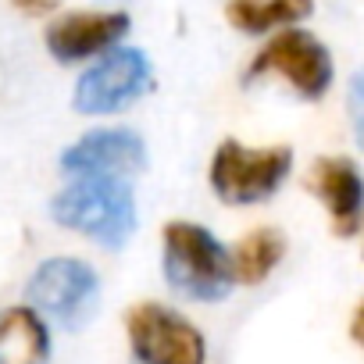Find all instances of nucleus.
I'll list each match as a JSON object with an SVG mask.
<instances>
[{
    "instance_id": "nucleus-1",
    "label": "nucleus",
    "mask_w": 364,
    "mask_h": 364,
    "mask_svg": "<svg viewBox=\"0 0 364 364\" xmlns=\"http://www.w3.org/2000/svg\"><path fill=\"white\" fill-rule=\"evenodd\" d=\"M161 268L175 293L186 300H225L236 286L232 254L215 240L211 229L193 222H168L161 232Z\"/></svg>"
},
{
    "instance_id": "nucleus-2",
    "label": "nucleus",
    "mask_w": 364,
    "mask_h": 364,
    "mask_svg": "<svg viewBox=\"0 0 364 364\" xmlns=\"http://www.w3.org/2000/svg\"><path fill=\"white\" fill-rule=\"evenodd\" d=\"M50 215L107 250H122L136 232V200L125 178H72L54 197Z\"/></svg>"
},
{
    "instance_id": "nucleus-3",
    "label": "nucleus",
    "mask_w": 364,
    "mask_h": 364,
    "mask_svg": "<svg viewBox=\"0 0 364 364\" xmlns=\"http://www.w3.org/2000/svg\"><path fill=\"white\" fill-rule=\"evenodd\" d=\"M289 168H293L289 146H243L240 139H225L211 157L208 178L218 200L247 208L272 200L289 178Z\"/></svg>"
},
{
    "instance_id": "nucleus-4",
    "label": "nucleus",
    "mask_w": 364,
    "mask_h": 364,
    "mask_svg": "<svg viewBox=\"0 0 364 364\" xmlns=\"http://www.w3.org/2000/svg\"><path fill=\"white\" fill-rule=\"evenodd\" d=\"M26 300L47 321L61 328H79L93 318L100 304V279L79 257H50L33 272Z\"/></svg>"
},
{
    "instance_id": "nucleus-5",
    "label": "nucleus",
    "mask_w": 364,
    "mask_h": 364,
    "mask_svg": "<svg viewBox=\"0 0 364 364\" xmlns=\"http://www.w3.org/2000/svg\"><path fill=\"white\" fill-rule=\"evenodd\" d=\"M129 350L139 364H204L208 343L204 332L164 304H136L125 314Z\"/></svg>"
},
{
    "instance_id": "nucleus-6",
    "label": "nucleus",
    "mask_w": 364,
    "mask_h": 364,
    "mask_svg": "<svg viewBox=\"0 0 364 364\" xmlns=\"http://www.w3.org/2000/svg\"><path fill=\"white\" fill-rule=\"evenodd\" d=\"M261 75H279L296 90V97L321 100L332 86L336 68H332V54L325 50V43L293 26V29L275 33L250 61L247 79H261Z\"/></svg>"
},
{
    "instance_id": "nucleus-7",
    "label": "nucleus",
    "mask_w": 364,
    "mask_h": 364,
    "mask_svg": "<svg viewBox=\"0 0 364 364\" xmlns=\"http://www.w3.org/2000/svg\"><path fill=\"white\" fill-rule=\"evenodd\" d=\"M150 86H154L150 58L136 47H118L97 58V65H90L79 75L72 104L79 114H114L136 104Z\"/></svg>"
},
{
    "instance_id": "nucleus-8",
    "label": "nucleus",
    "mask_w": 364,
    "mask_h": 364,
    "mask_svg": "<svg viewBox=\"0 0 364 364\" xmlns=\"http://www.w3.org/2000/svg\"><path fill=\"white\" fill-rule=\"evenodd\" d=\"M132 18L118 8L107 11H68L61 18H54L43 33V43L50 50L54 61L61 65H79V61H93L104 58L111 50H118V43L129 36Z\"/></svg>"
},
{
    "instance_id": "nucleus-9",
    "label": "nucleus",
    "mask_w": 364,
    "mask_h": 364,
    "mask_svg": "<svg viewBox=\"0 0 364 364\" xmlns=\"http://www.w3.org/2000/svg\"><path fill=\"white\" fill-rule=\"evenodd\" d=\"M146 168V146L129 129H93L61 154L68 178H132Z\"/></svg>"
},
{
    "instance_id": "nucleus-10",
    "label": "nucleus",
    "mask_w": 364,
    "mask_h": 364,
    "mask_svg": "<svg viewBox=\"0 0 364 364\" xmlns=\"http://www.w3.org/2000/svg\"><path fill=\"white\" fill-rule=\"evenodd\" d=\"M307 190L325 204L336 236H353L364 222V175L350 157H318L307 171Z\"/></svg>"
},
{
    "instance_id": "nucleus-11",
    "label": "nucleus",
    "mask_w": 364,
    "mask_h": 364,
    "mask_svg": "<svg viewBox=\"0 0 364 364\" xmlns=\"http://www.w3.org/2000/svg\"><path fill=\"white\" fill-rule=\"evenodd\" d=\"M50 360V328L47 318L33 307L0 311V364H47Z\"/></svg>"
},
{
    "instance_id": "nucleus-12",
    "label": "nucleus",
    "mask_w": 364,
    "mask_h": 364,
    "mask_svg": "<svg viewBox=\"0 0 364 364\" xmlns=\"http://www.w3.org/2000/svg\"><path fill=\"white\" fill-rule=\"evenodd\" d=\"M314 11V0H229V22L247 36L282 33Z\"/></svg>"
},
{
    "instance_id": "nucleus-13",
    "label": "nucleus",
    "mask_w": 364,
    "mask_h": 364,
    "mask_svg": "<svg viewBox=\"0 0 364 364\" xmlns=\"http://www.w3.org/2000/svg\"><path fill=\"white\" fill-rule=\"evenodd\" d=\"M282 254H286V240H282L279 229H268V225H264V229L247 232V236L236 243V250H232L236 282H243V286L264 282V279L275 272V264L282 261Z\"/></svg>"
},
{
    "instance_id": "nucleus-14",
    "label": "nucleus",
    "mask_w": 364,
    "mask_h": 364,
    "mask_svg": "<svg viewBox=\"0 0 364 364\" xmlns=\"http://www.w3.org/2000/svg\"><path fill=\"white\" fill-rule=\"evenodd\" d=\"M346 104H350V122H353V129H357V139H360V146H364V72L353 75Z\"/></svg>"
},
{
    "instance_id": "nucleus-15",
    "label": "nucleus",
    "mask_w": 364,
    "mask_h": 364,
    "mask_svg": "<svg viewBox=\"0 0 364 364\" xmlns=\"http://www.w3.org/2000/svg\"><path fill=\"white\" fill-rule=\"evenodd\" d=\"M11 8L26 18H47L61 8V0H11Z\"/></svg>"
},
{
    "instance_id": "nucleus-16",
    "label": "nucleus",
    "mask_w": 364,
    "mask_h": 364,
    "mask_svg": "<svg viewBox=\"0 0 364 364\" xmlns=\"http://www.w3.org/2000/svg\"><path fill=\"white\" fill-rule=\"evenodd\" d=\"M350 336H353V343L364 350V300L357 304V311H353V318H350Z\"/></svg>"
},
{
    "instance_id": "nucleus-17",
    "label": "nucleus",
    "mask_w": 364,
    "mask_h": 364,
    "mask_svg": "<svg viewBox=\"0 0 364 364\" xmlns=\"http://www.w3.org/2000/svg\"><path fill=\"white\" fill-rule=\"evenodd\" d=\"M100 4H111V8H118V4H132V0H100Z\"/></svg>"
}]
</instances>
